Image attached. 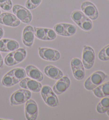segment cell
Wrapping results in <instances>:
<instances>
[{"mask_svg":"<svg viewBox=\"0 0 109 120\" xmlns=\"http://www.w3.org/2000/svg\"><path fill=\"white\" fill-rule=\"evenodd\" d=\"M108 75L102 71L94 72L89 77L87 78L84 82V87L87 90H92L101 84Z\"/></svg>","mask_w":109,"mask_h":120,"instance_id":"6da1fadb","label":"cell"},{"mask_svg":"<svg viewBox=\"0 0 109 120\" xmlns=\"http://www.w3.org/2000/svg\"><path fill=\"white\" fill-rule=\"evenodd\" d=\"M31 93L26 89H19L14 92L10 97L11 105H19L24 104L30 98Z\"/></svg>","mask_w":109,"mask_h":120,"instance_id":"7a4b0ae2","label":"cell"},{"mask_svg":"<svg viewBox=\"0 0 109 120\" xmlns=\"http://www.w3.org/2000/svg\"><path fill=\"white\" fill-rule=\"evenodd\" d=\"M12 12L20 21L29 24L32 21L33 16L28 9L22 6L16 4L12 7Z\"/></svg>","mask_w":109,"mask_h":120,"instance_id":"3957f363","label":"cell"},{"mask_svg":"<svg viewBox=\"0 0 109 120\" xmlns=\"http://www.w3.org/2000/svg\"><path fill=\"white\" fill-rule=\"evenodd\" d=\"M95 54L93 48L85 45L83 47L82 62L84 67L87 69L92 68L95 62Z\"/></svg>","mask_w":109,"mask_h":120,"instance_id":"277c9868","label":"cell"},{"mask_svg":"<svg viewBox=\"0 0 109 120\" xmlns=\"http://www.w3.org/2000/svg\"><path fill=\"white\" fill-rule=\"evenodd\" d=\"M39 55L42 59L45 60L55 61L60 58V52L55 49L49 48H38Z\"/></svg>","mask_w":109,"mask_h":120,"instance_id":"5b68a950","label":"cell"},{"mask_svg":"<svg viewBox=\"0 0 109 120\" xmlns=\"http://www.w3.org/2000/svg\"><path fill=\"white\" fill-rule=\"evenodd\" d=\"M80 8L84 14L91 20H95L98 18L99 15L98 10L93 3L85 1L81 4Z\"/></svg>","mask_w":109,"mask_h":120,"instance_id":"8992f818","label":"cell"},{"mask_svg":"<svg viewBox=\"0 0 109 120\" xmlns=\"http://www.w3.org/2000/svg\"><path fill=\"white\" fill-rule=\"evenodd\" d=\"M25 115L27 120H36L38 116V108L36 102L32 100L29 99L26 102L25 107Z\"/></svg>","mask_w":109,"mask_h":120,"instance_id":"52a82bcc","label":"cell"},{"mask_svg":"<svg viewBox=\"0 0 109 120\" xmlns=\"http://www.w3.org/2000/svg\"><path fill=\"white\" fill-rule=\"evenodd\" d=\"M20 87L34 93L39 92L42 87V84L37 80L29 78H25L19 82Z\"/></svg>","mask_w":109,"mask_h":120,"instance_id":"ba28073f","label":"cell"},{"mask_svg":"<svg viewBox=\"0 0 109 120\" xmlns=\"http://www.w3.org/2000/svg\"><path fill=\"white\" fill-rule=\"evenodd\" d=\"M0 23L10 27H17L20 25V21L14 14L5 12L0 14Z\"/></svg>","mask_w":109,"mask_h":120,"instance_id":"9c48e42d","label":"cell"},{"mask_svg":"<svg viewBox=\"0 0 109 120\" xmlns=\"http://www.w3.org/2000/svg\"><path fill=\"white\" fill-rule=\"evenodd\" d=\"M70 83V79L68 76H63L54 84L53 87V92L56 95L62 94L68 90Z\"/></svg>","mask_w":109,"mask_h":120,"instance_id":"30bf717a","label":"cell"},{"mask_svg":"<svg viewBox=\"0 0 109 120\" xmlns=\"http://www.w3.org/2000/svg\"><path fill=\"white\" fill-rule=\"evenodd\" d=\"M35 39L34 29L31 26H25L22 31V42L26 47H30L33 45Z\"/></svg>","mask_w":109,"mask_h":120,"instance_id":"8fae6325","label":"cell"},{"mask_svg":"<svg viewBox=\"0 0 109 120\" xmlns=\"http://www.w3.org/2000/svg\"><path fill=\"white\" fill-rule=\"evenodd\" d=\"M25 70L27 75L30 78L38 82H42L43 80L44 76L43 73L35 66L31 65H28L25 68Z\"/></svg>","mask_w":109,"mask_h":120,"instance_id":"7c38bea8","label":"cell"},{"mask_svg":"<svg viewBox=\"0 0 109 120\" xmlns=\"http://www.w3.org/2000/svg\"><path fill=\"white\" fill-rule=\"evenodd\" d=\"M44 71L47 77L53 79L59 80L63 76V73L61 70L53 65H48L46 66Z\"/></svg>","mask_w":109,"mask_h":120,"instance_id":"4fadbf2b","label":"cell"},{"mask_svg":"<svg viewBox=\"0 0 109 120\" xmlns=\"http://www.w3.org/2000/svg\"><path fill=\"white\" fill-rule=\"evenodd\" d=\"M94 94L98 98L109 96V81L100 85L93 90Z\"/></svg>","mask_w":109,"mask_h":120,"instance_id":"5bb4252c","label":"cell"},{"mask_svg":"<svg viewBox=\"0 0 109 120\" xmlns=\"http://www.w3.org/2000/svg\"><path fill=\"white\" fill-rule=\"evenodd\" d=\"M11 71L15 85L19 83L21 80L24 79L27 75L26 70L22 68H14L11 70Z\"/></svg>","mask_w":109,"mask_h":120,"instance_id":"9a60e30c","label":"cell"},{"mask_svg":"<svg viewBox=\"0 0 109 120\" xmlns=\"http://www.w3.org/2000/svg\"><path fill=\"white\" fill-rule=\"evenodd\" d=\"M109 109V96L104 97L98 103L96 106V111L98 113L102 114L106 112Z\"/></svg>","mask_w":109,"mask_h":120,"instance_id":"2e32d148","label":"cell"},{"mask_svg":"<svg viewBox=\"0 0 109 120\" xmlns=\"http://www.w3.org/2000/svg\"><path fill=\"white\" fill-rule=\"evenodd\" d=\"M12 52L17 64L21 63L27 56V51L24 48H18Z\"/></svg>","mask_w":109,"mask_h":120,"instance_id":"e0dca14e","label":"cell"},{"mask_svg":"<svg viewBox=\"0 0 109 120\" xmlns=\"http://www.w3.org/2000/svg\"><path fill=\"white\" fill-rule=\"evenodd\" d=\"M43 100L48 106L55 107L59 105V100L54 92L50 94L43 98Z\"/></svg>","mask_w":109,"mask_h":120,"instance_id":"ac0fdd59","label":"cell"},{"mask_svg":"<svg viewBox=\"0 0 109 120\" xmlns=\"http://www.w3.org/2000/svg\"><path fill=\"white\" fill-rule=\"evenodd\" d=\"M87 16L84 14L83 12L79 11V10H76V11H73L71 14V18L72 20L78 26L81 22Z\"/></svg>","mask_w":109,"mask_h":120,"instance_id":"d6986e66","label":"cell"},{"mask_svg":"<svg viewBox=\"0 0 109 120\" xmlns=\"http://www.w3.org/2000/svg\"><path fill=\"white\" fill-rule=\"evenodd\" d=\"M2 84L5 87H11L15 85L11 70H10L3 76L2 79Z\"/></svg>","mask_w":109,"mask_h":120,"instance_id":"ffe728a7","label":"cell"},{"mask_svg":"<svg viewBox=\"0 0 109 120\" xmlns=\"http://www.w3.org/2000/svg\"><path fill=\"white\" fill-rule=\"evenodd\" d=\"M19 44L16 40L5 39V48L7 52H12L19 48Z\"/></svg>","mask_w":109,"mask_h":120,"instance_id":"44dd1931","label":"cell"},{"mask_svg":"<svg viewBox=\"0 0 109 120\" xmlns=\"http://www.w3.org/2000/svg\"><path fill=\"white\" fill-rule=\"evenodd\" d=\"M79 26L82 30L86 31H88L93 28V23L90 19L86 17L81 22Z\"/></svg>","mask_w":109,"mask_h":120,"instance_id":"7402d4cb","label":"cell"},{"mask_svg":"<svg viewBox=\"0 0 109 120\" xmlns=\"http://www.w3.org/2000/svg\"><path fill=\"white\" fill-rule=\"evenodd\" d=\"M98 58L102 61L109 60V45L102 49L98 53Z\"/></svg>","mask_w":109,"mask_h":120,"instance_id":"603a6c76","label":"cell"},{"mask_svg":"<svg viewBox=\"0 0 109 120\" xmlns=\"http://www.w3.org/2000/svg\"><path fill=\"white\" fill-rule=\"evenodd\" d=\"M35 36L37 38L42 40H47L46 36L45 28L34 27Z\"/></svg>","mask_w":109,"mask_h":120,"instance_id":"cb8c5ba5","label":"cell"},{"mask_svg":"<svg viewBox=\"0 0 109 120\" xmlns=\"http://www.w3.org/2000/svg\"><path fill=\"white\" fill-rule=\"evenodd\" d=\"M71 69L75 78L78 80L84 79L85 75L84 68H71Z\"/></svg>","mask_w":109,"mask_h":120,"instance_id":"d4e9b609","label":"cell"},{"mask_svg":"<svg viewBox=\"0 0 109 120\" xmlns=\"http://www.w3.org/2000/svg\"><path fill=\"white\" fill-rule=\"evenodd\" d=\"M41 2L42 0H27L25 6L27 9L32 10L38 7Z\"/></svg>","mask_w":109,"mask_h":120,"instance_id":"484cf974","label":"cell"},{"mask_svg":"<svg viewBox=\"0 0 109 120\" xmlns=\"http://www.w3.org/2000/svg\"><path fill=\"white\" fill-rule=\"evenodd\" d=\"M53 30L55 31L56 34L61 36L68 37L65 30L63 23H58L55 24L54 26Z\"/></svg>","mask_w":109,"mask_h":120,"instance_id":"4316f807","label":"cell"},{"mask_svg":"<svg viewBox=\"0 0 109 120\" xmlns=\"http://www.w3.org/2000/svg\"><path fill=\"white\" fill-rule=\"evenodd\" d=\"M63 25L68 37L72 36L76 33L77 28L74 25L69 23H63Z\"/></svg>","mask_w":109,"mask_h":120,"instance_id":"83f0119b","label":"cell"},{"mask_svg":"<svg viewBox=\"0 0 109 120\" xmlns=\"http://www.w3.org/2000/svg\"><path fill=\"white\" fill-rule=\"evenodd\" d=\"M0 7L4 11H10L12 8L11 0H0Z\"/></svg>","mask_w":109,"mask_h":120,"instance_id":"f1b7e54d","label":"cell"},{"mask_svg":"<svg viewBox=\"0 0 109 120\" xmlns=\"http://www.w3.org/2000/svg\"><path fill=\"white\" fill-rule=\"evenodd\" d=\"M70 65L71 68H84L83 62L78 58H74L71 60Z\"/></svg>","mask_w":109,"mask_h":120,"instance_id":"f546056e","label":"cell"},{"mask_svg":"<svg viewBox=\"0 0 109 120\" xmlns=\"http://www.w3.org/2000/svg\"><path fill=\"white\" fill-rule=\"evenodd\" d=\"M4 63L8 66H13L17 65V63L14 60L12 52L8 54L4 58Z\"/></svg>","mask_w":109,"mask_h":120,"instance_id":"4dcf8cb0","label":"cell"},{"mask_svg":"<svg viewBox=\"0 0 109 120\" xmlns=\"http://www.w3.org/2000/svg\"><path fill=\"white\" fill-rule=\"evenodd\" d=\"M46 36L47 41L53 40L56 38L57 34H56L53 29L49 28H45Z\"/></svg>","mask_w":109,"mask_h":120,"instance_id":"1f68e13d","label":"cell"},{"mask_svg":"<svg viewBox=\"0 0 109 120\" xmlns=\"http://www.w3.org/2000/svg\"><path fill=\"white\" fill-rule=\"evenodd\" d=\"M53 92H54L53 90L49 86L47 85H45L43 86L41 90V94L43 99Z\"/></svg>","mask_w":109,"mask_h":120,"instance_id":"d6a6232c","label":"cell"},{"mask_svg":"<svg viewBox=\"0 0 109 120\" xmlns=\"http://www.w3.org/2000/svg\"><path fill=\"white\" fill-rule=\"evenodd\" d=\"M0 51L3 52H7L5 48V39L0 40Z\"/></svg>","mask_w":109,"mask_h":120,"instance_id":"836d02e7","label":"cell"},{"mask_svg":"<svg viewBox=\"0 0 109 120\" xmlns=\"http://www.w3.org/2000/svg\"><path fill=\"white\" fill-rule=\"evenodd\" d=\"M3 66V58L2 55L0 53V68H2Z\"/></svg>","mask_w":109,"mask_h":120,"instance_id":"e575fe53","label":"cell"},{"mask_svg":"<svg viewBox=\"0 0 109 120\" xmlns=\"http://www.w3.org/2000/svg\"><path fill=\"white\" fill-rule=\"evenodd\" d=\"M106 114H107V115H108L109 116V109H108V111H106Z\"/></svg>","mask_w":109,"mask_h":120,"instance_id":"d590c367","label":"cell"},{"mask_svg":"<svg viewBox=\"0 0 109 120\" xmlns=\"http://www.w3.org/2000/svg\"><path fill=\"white\" fill-rule=\"evenodd\" d=\"M1 14V10H0V14Z\"/></svg>","mask_w":109,"mask_h":120,"instance_id":"8d00e7d4","label":"cell"}]
</instances>
